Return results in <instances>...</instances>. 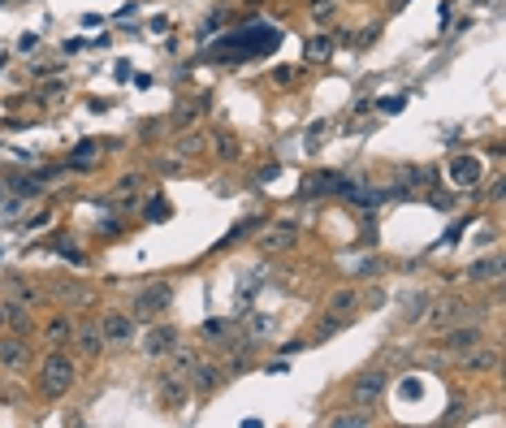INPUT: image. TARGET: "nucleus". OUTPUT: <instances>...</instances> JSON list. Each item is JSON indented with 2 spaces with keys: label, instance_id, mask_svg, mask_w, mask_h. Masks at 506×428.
Here are the masks:
<instances>
[{
  "label": "nucleus",
  "instance_id": "obj_12",
  "mask_svg": "<svg viewBox=\"0 0 506 428\" xmlns=\"http://www.w3.org/2000/svg\"><path fill=\"white\" fill-rule=\"evenodd\" d=\"M74 342H78V351H83L87 359H100V355H104V347H108L100 324H78V329H74Z\"/></svg>",
  "mask_w": 506,
  "mask_h": 428
},
{
  "label": "nucleus",
  "instance_id": "obj_11",
  "mask_svg": "<svg viewBox=\"0 0 506 428\" xmlns=\"http://www.w3.org/2000/svg\"><path fill=\"white\" fill-rule=\"evenodd\" d=\"M463 364H467V372L485 376V372H498L502 355H498V347H489V342H476V347H471V351L463 355Z\"/></svg>",
  "mask_w": 506,
  "mask_h": 428
},
{
  "label": "nucleus",
  "instance_id": "obj_18",
  "mask_svg": "<svg viewBox=\"0 0 506 428\" xmlns=\"http://www.w3.org/2000/svg\"><path fill=\"white\" fill-rule=\"evenodd\" d=\"M5 324L13 329V333H30V324H35V316L22 307V303H5Z\"/></svg>",
  "mask_w": 506,
  "mask_h": 428
},
{
  "label": "nucleus",
  "instance_id": "obj_19",
  "mask_svg": "<svg viewBox=\"0 0 506 428\" xmlns=\"http://www.w3.org/2000/svg\"><path fill=\"white\" fill-rule=\"evenodd\" d=\"M329 52H333V35H312V39L303 43V57L307 61H324Z\"/></svg>",
  "mask_w": 506,
  "mask_h": 428
},
{
  "label": "nucleus",
  "instance_id": "obj_25",
  "mask_svg": "<svg viewBox=\"0 0 506 428\" xmlns=\"http://www.w3.org/2000/svg\"><path fill=\"white\" fill-rule=\"evenodd\" d=\"M217 152H221L225 160H234V156H238V139H234V135H225V130H221V135H217Z\"/></svg>",
  "mask_w": 506,
  "mask_h": 428
},
{
  "label": "nucleus",
  "instance_id": "obj_26",
  "mask_svg": "<svg viewBox=\"0 0 506 428\" xmlns=\"http://www.w3.org/2000/svg\"><path fill=\"white\" fill-rule=\"evenodd\" d=\"M429 316V294H416V307H407V324H416Z\"/></svg>",
  "mask_w": 506,
  "mask_h": 428
},
{
  "label": "nucleus",
  "instance_id": "obj_20",
  "mask_svg": "<svg viewBox=\"0 0 506 428\" xmlns=\"http://www.w3.org/2000/svg\"><path fill=\"white\" fill-rule=\"evenodd\" d=\"M91 160H95V143H78L65 169H74V173H87V164H91Z\"/></svg>",
  "mask_w": 506,
  "mask_h": 428
},
{
  "label": "nucleus",
  "instance_id": "obj_23",
  "mask_svg": "<svg viewBox=\"0 0 506 428\" xmlns=\"http://www.w3.org/2000/svg\"><path fill=\"white\" fill-rule=\"evenodd\" d=\"M433 177H437V173L429 169V164H416V169H411V177H407V191H411V186H416V191H424V186L433 182Z\"/></svg>",
  "mask_w": 506,
  "mask_h": 428
},
{
  "label": "nucleus",
  "instance_id": "obj_1",
  "mask_svg": "<svg viewBox=\"0 0 506 428\" xmlns=\"http://www.w3.org/2000/svg\"><path fill=\"white\" fill-rule=\"evenodd\" d=\"M78 381V368H74V359H65L61 351H52L39 364V393L43 398H61V393H70Z\"/></svg>",
  "mask_w": 506,
  "mask_h": 428
},
{
  "label": "nucleus",
  "instance_id": "obj_22",
  "mask_svg": "<svg viewBox=\"0 0 506 428\" xmlns=\"http://www.w3.org/2000/svg\"><path fill=\"white\" fill-rule=\"evenodd\" d=\"M329 424H338V428H368L372 416H368V411H347V416H333Z\"/></svg>",
  "mask_w": 506,
  "mask_h": 428
},
{
  "label": "nucleus",
  "instance_id": "obj_29",
  "mask_svg": "<svg viewBox=\"0 0 506 428\" xmlns=\"http://www.w3.org/2000/svg\"><path fill=\"white\" fill-rule=\"evenodd\" d=\"M225 333H230V324H225V320H208L204 324V338L212 342V338H225Z\"/></svg>",
  "mask_w": 506,
  "mask_h": 428
},
{
  "label": "nucleus",
  "instance_id": "obj_24",
  "mask_svg": "<svg viewBox=\"0 0 506 428\" xmlns=\"http://www.w3.org/2000/svg\"><path fill=\"white\" fill-rule=\"evenodd\" d=\"M148 221H160V217H169V200H160V195H152L148 200V212H143Z\"/></svg>",
  "mask_w": 506,
  "mask_h": 428
},
{
  "label": "nucleus",
  "instance_id": "obj_3",
  "mask_svg": "<svg viewBox=\"0 0 506 428\" xmlns=\"http://www.w3.org/2000/svg\"><path fill=\"white\" fill-rule=\"evenodd\" d=\"M169 299H173L169 282H152V286H143V290L135 294V303H130V316H135V320H152L160 307H169Z\"/></svg>",
  "mask_w": 506,
  "mask_h": 428
},
{
  "label": "nucleus",
  "instance_id": "obj_16",
  "mask_svg": "<svg viewBox=\"0 0 506 428\" xmlns=\"http://www.w3.org/2000/svg\"><path fill=\"white\" fill-rule=\"evenodd\" d=\"M264 251H290L295 246V221H282V229H269L264 238H260Z\"/></svg>",
  "mask_w": 506,
  "mask_h": 428
},
{
  "label": "nucleus",
  "instance_id": "obj_6",
  "mask_svg": "<svg viewBox=\"0 0 506 428\" xmlns=\"http://www.w3.org/2000/svg\"><path fill=\"white\" fill-rule=\"evenodd\" d=\"M471 320V303H463V299H454V303H442V307H433L429 311V324L442 333V329H454V324H467Z\"/></svg>",
  "mask_w": 506,
  "mask_h": 428
},
{
  "label": "nucleus",
  "instance_id": "obj_30",
  "mask_svg": "<svg viewBox=\"0 0 506 428\" xmlns=\"http://www.w3.org/2000/svg\"><path fill=\"white\" fill-rule=\"evenodd\" d=\"M429 204H433L437 212H450V208H454V200H450V195H442V191H433V195H429Z\"/></svg>",
  "mask_w": 506,
  "mask_h": 428
},
{
  "label": "nucleus",
  "instance_id": "obj_8",
  "mask_svg": "<svg viewBox=\"0 0 506 428\" xmlns=\"http://www.w3.org/2000/svg\"><path fill=\"white\" fill-rule=\"evenodd\" d=\"M480 177H485V164H480V156H454L450 160V182L454 186H480Z\"/></svg>",
  "mask_w": 506,
  "mask_h": 428
},
{
  "label": "nucleus",
  "instance_id": "obj_10",
  "mask_svg": "<svg viewBox=\"0 0 506 428\" xmlns=\"http://www.w3.org/2000/svg\"><path fill=\"white\" fill-rule=\"evenodd\" d=\"M221 381H225V368H217V364H195L191 368V393H200V398L217 393Z\"/></svg>",
  "mask_w": 506,
  "mask_h": 428
},
{
  "label": "nucleus",
  "instance_id": "obj_33",
  "mask_svg": "<svg viewBox=\"0 0 506 428\" xmlns=\"http://www.w3.org/2000/svg\"><path fill=\"white\" fill-rule=\"evenodd\" d=\"M402 100H407V95H389V100H381V113H398Z\"/></svg>",
  "mask_w": 506,
  "mask_h": 428
},
{
  "label": "nucleus",
  "instance_id": "obj_35",
  "mask_svg": "<svg viewBox=\"0 0 506 428\" xmlns=\"http://www.w3.org/2000/svg\"><path fill=\"white\" fill-rule=\"evenodd\" d=\"M0 329H5V303H0Z\"/></svg>",
  "mask_w": 506,
  "mask_h": 428
},
{
  "label": "nucleus",
  "instance_id": "obj_2",
  "mask_svg": "<svg viewBox=\"0 0 506 428\" xmlns=\"http://www.w3.org/2000/svg\"><path fill=\"white\" fill-rule=\"evenodd\" d=\"M277 39H282V30L260 22V26H255V39H242V35H238V39H230V43H221L217 57H230V61L238 65V61H247V57H255V52H269V48H277Z\"/></svg>",
  "mask_w": 506,
  "mask_h": 428
},
{
  "label": "nucleus",
  "instance_id": "obj_15",
  "mask_svg": "<svg viewBox=\"0 0 506 428\" xmlns=\"http://www.w3.org/2000/svg\"><path fill=\"white\" fill-rule=\"evenodd\" d=\"M385 389V372H364L355 381V402H377Z\"/></svg>",
  "mask_w": 506,
  "mask_h": 428
},
{
  "label": "nucleus",
  "instance_id": "obj_7",
  "mask_svg": "<svg viewBox=\"0 0 506 428\" xmlns=\"http://www.w3.org/2000/svg\"><path fill=\"white\" fill-rule=\"evenodd\" d=\"M186 398H191V381L182 372H165V376H160V402H165L169 411H182Z\"/></svg>",
  "mask_w": 506,
  "mask_h": 428
},
{
  "label": "nucleus",
  "instance_id": "obj_28",
  "mask_svg": "<svg viewBox=\"0 0 506 428\" xmlns=\"http://www.w3.org/2000/svg\"><path fill=\"white\" fill-rule=\"evenodd\" d=\"M269 324H273L269 316H255V320H251V329H247V342H255V338H264V333H269Z\"/></svg>",
  "mask_w": 506,
  "mask_h": 428
},
{
  "label": "nucleus",
  "instance_id": "obj_17",
  "mask_svg": "<svg viewBox=\"0 0 506 428\" xmlns=\"http://www.w3.org/2000/svg\"><path fill=\"white\" fill-rule=\"evenodd\" d=\"M43 338H48V347H65V342H74V324L65 320V316H52L48 320V329H43Z\"/></svg>",
  "mask_w": 506,
  "mask_h": 428
},
{
  "label": "nucleus",
  "instance_id": "obj_34",
  "mask_svg": "<svg viewBox=\"0 0 506 428\" xmlns=\"http://www.w3.org/2000/svg\"><path fill=\"white\" fill-rule=\"evenodd\" d=\"M372 273H377V260H364V264L355 269V277H372Z\"/></svg>",
  "mask_w": 506,
  "mask_h": 428
},
{
  "label": "nucleus",
  "instance_id": "obj_5",
  "mask_svg": "<svg viewBox=\"0 0 506 428\" xmlns=\"http://www.w3.org/2000/svg\"><path fill=\"white\" fill-rule=\"evenodd\" d=\"M0 368H9V372H26L30 368V342L22 333L0 338Z\"/></svg>",
  "mask_w": 506,
  "mask_h": 428
},
{
  "label": "nucleus",
  "instance_id": "obj_13",
  "mask_svg": "<svg viewBox=\"0 0 506 428\" xmlns=\"http://www.w3.org/2000/svg\"><path fill=\"white\" fill-rule=\"evenodd\" d=\"M498 277H502V255L498 251L489 260H471L467 264V282H476V286H494Z\"/></svg>",
  "mask_w": 506,
  "mask_h": 428
},
{
  "label": "nucleus",
  "instance_id": "obj_21",
  "mask_svg": "<svg viewBox=\"0 0 506 428\" xmlns=\"http://www.w3.org/2000/svg\"><path fill=\"white\" fill-rule=\"evenodd\" d=\"M355 303H359V294H355V290H338L333 299H329V311H333V316H347Z\"/></svg>",
  "mask_w": 506,
  "mask_h": 428
},
{
  "label": "nucleus",
  "instance_id": "obj_31",
  "mask_svg": "<svg viewBox=\"0 0 506 428\" xmlns=\"http://www.w3.org/2000/svg\"><path fill=\"white\" fill-rule=\"evenodd\" d=\"M13 290H18V299H26V303H35V299H39V290H30L26 282H13Z\"/></svg>",
  "mask_w": 506,
  "mask_h": 428
},
{
  "label": "nucleus",
  "instance_id": "obj_32",
  "mask_svg": "<svg viewBox=\"0 0 506 428\" xmlns=\"http://www.w3.org/2000/svg\"><path fill=\"white\" fill-rule=\"evenodd\" d=\"M173 364H177V372H191V368H195V355H191V351H177Z\"/></svg>",
  "mask_w": 506,
  "mask_h": 428
},
{
  "label": "nucleus",
  "instance_id": "obj_27",
  "mask_svg": "<svg viewBox=\"0 0 506 428\" xmlns=\"http://www.w3.org/2000/svg\"><path fill=\"white\" fill-rule=\"evenodd\" d=\"M204 135H191V139H182V143H177V152H182V156H195V152H204Z\"/></svg>",
  "mask_w": 506,
  "mask_h": 428
},
{
  "label": "nucleus",
  "instance_id": "obj_4",
  "mask_svg": "<svg viewBox=\"0 0 506 428\" xmlns=\"http://www.w3.org/2000/svg\"><path fill=\"white\" fill-rule=\"evenodd\" d=\"M476 342H485V333L476 324H454V329H442V338H437V347H442L446 355H467L471 347H476Z\"/></svg>",
  "mask_w": 506,
  "mask_h": 428
},
{
  "label": "nucleus",
  "instance_id": "obj_14",
  "mask_svg": "<svg viewBox=\"0 0 506 428\" xmlns=\"http://www.w3.org/2000/svg\"><path fill=\"white\" fill-rule=\"evenodd\" d=\"M173 347H177V329H173V324H156L152 333H148V342H143V351H148L152 359H156V355H169Z\"/></svg>",
  "mask_w": 506,
  "mask_h": 428
},
{
  "label": "nucleus",
  "instance_id": "obj_9",
  "mask_svg": "<svg viewBox=\"0 0 506 428\" xmlns=\"http://www.w3.org/2000/svg\"><path fill=\"white\" fill-rule=\"evenodd\" d=\"M104 342L108 347H130L135 342V316H126V311H113V316H104Z\"/></svg>",
  "mask_w": 506,
  "mask_h": 428
}]
</instances>
